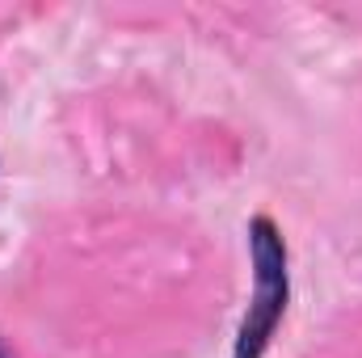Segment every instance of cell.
I'll return each instance as SVG.
<instances>
[{"label":"cell","instance_id":"6da1fadb","mask_svg":"<svg viewBox=\"0 0 362 358\" xmlns=\"http://www.w3.org/2000/svg\"><path fill=\"white\" fill-rule=\"evenodd\" d=\"M249 253H253V299L240 321V333L232 342V358H262L270 350V337L286 312L291 278H286V245L274 219L257 215L249 224Z\"/></svg>","mask_w":362,"mask_h":358},{"label":"cell","instance_id":"7a4b0ae2","mask_svg":"<svg viewBox=\"0 0 362 358\" xmlns=\"http://www.w3.org/2000/svg\"><path fill=\"white\" fill-rule=\"evenodd\" d=\"M0 358H13V354H8V346H4V342H0Z\"/></svg>","mask_w":362,"mask_h":358}]
</instances>
